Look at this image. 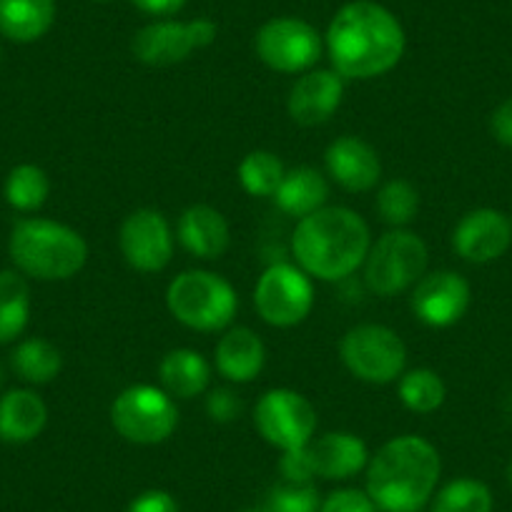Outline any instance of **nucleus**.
Here are the masks:
<instances>
[{
	"mask_svg": "<svg viewBox=\"0 0 512 512\" xmlns=\"http://www.w3.org/2000/svg\"><path fill=\"white\" fill-rule=\"evenodd\" d=\"M402 23L372 0H354L337 11L327 28V53L344 81H369L390 73L405 56Z\"/></svg>",
	"mask_w": 512,
	"mask_h": 512,
	"instance_id": "1",
	"label": "nucleus"
},
{
	"mask_svg": "<svg viewBox=\"0 0 512 512\" xmlns=\"http://www.w3.org/2000/svg\"><path fill=\"white\" fill-rule=\"evenodd\" d=\"M372 234L362 216L347 206H322L297 221L292 254L299 269L319 282H339L367 259Z\"/></svg>",
	"mask_w": 512,
	"mask_h": 512,
	"instance_id": "2",
	"label": "nucleus"
},
{
	"mask_svg": "<svg viewBox=\"0 0 512 512\" xmlns=\"http://www.w3.org/2000/svg\"><path fill=\"white\" fill-rule=\"evenodd\" d=\"M442 460L432 442L402 435L384 442L367 462V495L382 512H420L435 495Z\"/></svg>",
	"mask_w": 512,
	"mask_h": 512,
	"instance_id": "3",
	"label": "nucleus"
},
{
	"mask_svg": "<svg viewBox=\"0 0 512 512\" xmlns=\"http://www.w3.org/2000/svg\"><path fill=\"white\" fill-rule=\"evenodd\" d=\"M8 251L18 272L38 282H66L88 262V244L76 229L41 216L16 221Z\"/></svg>",
	"mask_w": 512,
	"mask_h": 512,
	"instance_id": "4",
	"label": "nucleus"
},
{
	"mask_svg": "<svg viewBox=\"0 0 512 512\" xmlns=\"http://www.w3.org/2000/svg\"><path fill=\"white\" fill-rule=\"evenodd\" d=\"M166 307L176 322L194 332H221L234 322L239 297L221 274L189 269L171 279L166 289Z\"/></svg>",
	"mask_w": 512,
	"mask_h": 512,
	"instance_id": "5",
	"label": "nucleus"
},
{
	"mask_svg": "<svg viewBox=\"0 0 512 512\" xmlns=\"http://www.w3.org/2000/svg\"><path fill=\"white\" fill-rule=\"evenodd\" d=\"M430 251L410 229H392L372 241L362 264L364 284L377 297H395L415 287L427 274Z\"/></svg>",
	"mask_w": 512,
	"mask_h": 512,
	"instance_id": "6",
	"label": "nucleus"
},
{
	"mask_svg": "<svg viewBox=\"0 0 512 512\" xmlns=\"http://www.w3.org/2000/svg\"><path fill=\"white\" fill-rule=\"evenodd\" d=\"M111 425L126 442L161 445L179 427V407L164 387L134 384L113 400Z\"/></svg>",
	"mask_w": 512,
	"mask_h": 512,
	"instance_id": "7",
	"label": "nucleus"
},
{
	"mask_svg": "<svg viewBox=\"0 0 512 512\" xmlns=\"http://www.w3.org/2000/svg\"><path fill=\"white\" fill-rule=\"evenodd\" d=\"M339 357L352 377L367 384H390L407 367V347L400 334L384 324H357L339 342Z\"/></svg>",
	"mask_w": 512,
	"mask_h": 512,
	"instance_id": "8",
	"label": "nucleus"
},
{
	"mask_svg": "<svg viewBox=\"0 0 512 512\" xmlns=\"http://www.w3.org/2000/svg\"><path fill=\"white\" fill-rule=\"evenodd\" d=\"M254 307L269 327H297L314 309L312 277L292 262L272 264L256 279Z\"/></svg>",
	"mask_w": 512,
	"mask_h": 512,
	"instance_id": "9",
	"label": "nucleus"
},
{
	"mask_svg": "<svg viewBox=\"0 0 512 512\" xmlns=\"http://www.w3.org/2000/svg\"><path fill=\"white\" fill-rule=\"evenodd\" d=\"M254 427L272 447L287 452L307 447L317 432V410L299 392L277 387L259 397L254 407Z\"/></svg>",
	"mask_w": 512,
	"mask_h": 512,
	"instance_id": "10",
	"label": "nucleus"
},
{
	"mask_svg": "<svg viewBox=\"0 0 512 512\" xmlns=\"http://www.w3.org/2000/svg\"><path fill=\"white\" fill-rule=\"evenodd\" d=\"M259 61L279 73H307L322 56V36L302 18H272L254 38Z\"/></svg>",
	"mask_w": 512,
	"mask_h": 512,
	"instance_id": "11",
	"label": "nucleus"
},
{
	"mask_svg": "<svg viewBox=\"0 0 512 512\" xmlns=\"http://www.w3.org/2000/svg\"><path fill=\"white\" fill-rule=\"evenodd\" d=\"M216 41V23L209 18H196V21H156L144 26L131 41L136 61L146 66H174L186 61L199 48L211 46Z\"/></svg>",
	"mask_w": 512,
	"mask_h": 512,
	"instance_id": "12",
	"label": "nucleus"
},
{
	"mask_svg": "<svg viewBox=\"0 0 512 512\" xmlns=\"http://www.w3.org/2000/svg\"><path fill=\"white\" fill-rule=\"evenodd\" d=\"M174 246V226L159 209H136L123 219L118 231V249L136 272L156 274L169 267Z\"/></svg>",
	"mask_w": 512,
	"mask_h": 512,
	"instance_id": "13",
	"label": "nucleus"
},
{
	"mask_svg": "<svg viewBox=\"0 0 512 512\" xmlns=\"http://www.w3.org/2000/svg\"><path fill=\"white\" fill-rule=\"evenodd\" d=\"M470 284L462 274L442 269L430 272L412 287L410 307L422 324L435 329L452 327L470 309Z\"/></svg>",
	"mask_w": 512,
	"mask_h": 512,
	"instance_id": "14",
	"label": "nucleus"
},
{
	"mask_svg": "<svg viewBox=\"0 0 512 512\" xmlns=\"http://www.w3.org/2000/svg\"><path fill=\"white\" fill-rule=\"evenodd\" d=\"M512 244V221L497 209H475L457 221L452 249L470 264H490Z\"/></svg>",
	"mask_w": 512,
	"mask_h": 512,
	"instance_id": "15",
	"label": "nucleus"
},
{
	"mask_svg": "<svg viewBox=\"0 0 512 512\" xmlns=\"http://www.w3.org/2000/svg\"><path fill=\"white\" fill-rule=\"evenodd\" d=\"M344 98V78L334 68H312L294 81L287 111L299 126H322L339 111Z\"/></svg>",
	"mask_w": 512,
	"mask_h": 512,
	"instance_id": "16",
	"label": "nucleus"
},
{
	"mask_svg": "<svg viewBox=\"0 0 512 512\" xmlns=\"http://www.w3.org/2000/svg\"><path fill=\"white\" fill-rule=\"evenodd\" d=\"M324 164H327L329 176L352 194L377 189V184L382 181V159H379L377 149L359 136L334 139L327 146Z\"/></svg>",
	"mask_w": 512,
	"mask_h": 512,
	"instance_id": "17",
	"label": "nucleus"
},
{
	"mask_svg": "<svg viewBox=\"0 0 512 512\" xmlns=\"http://www.w3.org/2000/svg\"><path fill=\"white\" fill-rule=\"evenodd\" d=\"M176 239L196 259H219L231 244L226 216L209 204H194L181 211L176 221Z\"/></svg>",
	"mask_w": 512,
	"mask_h": 512,
	"instance_id": "18",
	"label": "nucleus"
},
{
	"mask_svg": "<svg viewBox=\"0 0 512 512\" xmlns=\"http://www.w3.org/2000/svg\"><path fill=\"white\" fill-rule=\"evenodd\" d=\"M214 357L221 377L234 384H249L262 374L267 347L254 329L231 327L216 344Z\"/></svg>",
	"mask_w": 512,
	"mask_h": 512,
	"instance_id": "19",
	"label": "nucleus"
},
{
	"mask_svg": "<svg viewBox=\"0 0 512 512\" xmlns=\"http://www.w3.org/2000/svg\"><path fill=\"white\" fill-rule=\"evenodd\" d=\"M314 472L324 480H349L357 472L367 470L369 450L364 440L352 432H327L319 440L309 442Z\"/></svg>",
	"mask_w": 512,
	"mask_h": 512,
	"instance_id": "20",
	"label": "nucleus"
},
{
	"mask_svg": "<svg viewBox=\"0 0 512 512\" xmlns=\"http://www.w3.org/2000/svg\"><path fill=\"white\" fill-rule=\"evenodd\" d=\"M48 425V407L33 390H11L0 397V440L8 445L33 442Z\"/></svg>",
	"mask_w": 512,
	"mask_h": 512,
	"instance_id": "21",
	"label": "nucleus"
},
{
	"mask_svg": "<svg viewBox=\"0 0 512 512\" xmlns=\"http://www.w3.org/2000/svg\"><path fill=\"white\" fill-rule=\"evenodd\" d=\"M159 379L174 400H194L209 390L211 364L196 349H171L161 359Z\"/></svg>",
	"mask_w": 512,
	"mask_h": 512,
	"instance_id": "22",
	"label": "nucleus"
},
{
	"mask_svg": "<svg viewBox=\"0 0 512 512\" xmlns=\"http://www.w3.org/2000/svg\"><path fill=\"white\" fill-rule=\"evenodd\" d=\"M272 199L277 201L279 211L294 219H304L327 206L329 184L322 171L312 166H294V169H287Z\"/></svg>",
	"mask_w": 512,
	"mask_h": 512,
	"instance_id": "23",
	"label": "nucleus"
},
{
	"mask_svg": "<svg viewBox=\"0 0 512 512\" xmlns=\"http://www.w3.org/2000/svg\"><path fill=\"white\" fill-rule=\"evenodd\" d=\"M56 21V0H0V33L8 41L33 43Z\"/></svg>",
	"mask_w": 512,
	"mask_h": 512,
	"instance_id": "24",
	"label": "nucleus"
},
{
	"mask_svg": "<svg viewBox=\"0 0 512 512\" xmlns=\"http://www.w3.org/2000/svg\"><path fill=\"white\" fill-rule=\"evenodd\" d=\"M31 319V289L18 269L0 272V344L16 342Z\"/></svg>",
	"mask_w": 512,
	"mask_h": 512,
	"instance_id": "25",
	"label": "nucleus"
},
{
	"mask_svg": "<svg viewBox=\"0 0 512 512\" xmlns=\"http://www.w3.org/2000/svg\"><path fill=\"white\" fill-rule=\"evenodd\" d=\"M13 372L28 384H48L61 374L63 354L53 342L43 337H31L18 342L11 354Z\"/></svg>",
	"mask_w": 512,
	"mask_h": 512,
	"instance_id": "26",
	"label": "nucleus"
},
{
	"mask_svg": "<svg viewBox=\"0 0 512 512\" xmlns=\"http://www.w3.org/2000/svg\"><path fill=\"white\" fill-rule=\"evenodd\" d=\"M397 397L415 415H432L447 400L445 379L430 367H417L402 372L397 379Z\"/></svg>",
	"mask_w": 512,
	"mask_h": 512,
	"instance_id": "27",
	"label": "nucleus"
},
{
	"mask_svg": "<svg viewBox=\"0 0 512 512\" xmlns=\"http://www.w3.org/2000/svg\"><path fill=\"white\" fill-rule=\"evenodd\" d=\"M236 174H239V184L246 194L254 196V199H272L287 169L277 154L267 149H256L241 159Z\"/></svg>",
	"mask_w": 512,
	"mask_h": 512,
	"instance_id": "28",
	"label": "nucleus"
},
{
	"mask_svg": "<svg viewBox=\"0 0 512 512\" xmlns=\"http://www.w3.org/2000/svg\"><path fill=\"white\" fill-rule=\"evenodd\" d=\"M374 209L384 224H390L392 229H405L415 221L417 211H420V191L412 181L392 179L379 186Z\"/></svg>",
	"mask_w": 512,
	"mask_h": 512,
	"instance_id": "29",
	"label": "nucleus"
},
{
	"mask_svg": "<svg viewBox=\"0 0 512 512\" xmlns=\"http://www.w3.org/2000/svg\"><path fill=\"white\" fill-rule=\"evenodd\" d=\"M6 201L16 211H38L46 204L48 194H51V181L48 174L36 164H18L16 169L8 174L6 186H3Z\"/></svg>",
	"mask_w": 512,
	"mask_h": 512,
	"instance_id": "30",
	"label": "nucleus"
},
{
	"mask_svg": "<svg viewBox=\"0 0 512 512\" xmlns=\"http://www.w3.org/2000/svg\"><path fill=\"white\" fill-rule=\"evenodd\" d=\"M432 512H492V492L485 482L460 477L437 492Z\"/></svg>",
	"mask_w": 512,
	"mask_h": 512,
	"instance_id": "31",
	"label": "nucleus"
},
{
	"mask_svg": "<svg viewBox=\"0 0 512 512\" xmlns=\"http://www.w3.org/2000/svg\"><path fill=\"white\" fill-rule=\"evenodd\" d=\"M319 492L312 482L307 485H294V482H284V485L274 487L269 495L267 512H319Z\"/></svg>",
	"mask_w": 512,
	"mask_h": 512,
	"instance_id": "32",
	"label": "nucleus"
},
{
	"mask_svg": "<svg viewBox=\"0 0 512 512\" xmlns=\"http://www.w3.org/2000/svg\"><path fill=\"white\" fill-rule=\"evenodd\" d=\"M279 472H282L284 482H294V485H307L317 477L312 462V452L307 447H297V450L282 452V460H279Z\"/></svg>",
	"mask_w": 512,
	"mask_h": 512,
	"instance_id": "33",
	"label": "nucleus"
},
{
	"mask_svg": "<svg viewBox=\"0 0 512 512\" xmlns=\"http://www.w3.org/2000/svg\"><path fill=\"white\" fill-rule=\"evenodd\" d=\"M319 512H379L372 497L362 490H337L319 505Z\"/></svg>",
	"mask_w": 512,
	"mask_h": 512,
	"instance_id": "34",
	"label": "nucleus"
},
{
	"mask_svg": "<svg viewBox=\"0 0 512 512\" xmlns=\"http://www.w3.org/2000/svg\"><path fill=\"white\" fill-rule=\"evenodd\" d=\"M206 412L214 422L226 425V422L239 420L241 415V400L236 397V392H231L229 387H216L206 397Z\"/></svg>",
	"mask_w": 512,
	"mask_h": 512,
	"instance_id": "35",
	"label": "nucleus"
},
{
	"mask_svg": "<svg viewBox=\"0 0 512 512\" xmlns=\"http://www.w3.org/2000/svg\"><path fill=\"white\" fill-rule=\"evenodd\" d=\"M126 512H181L174 497L164 490H146L136 497Z\"/></svg>",
	"mask_w": 512,
	"mask_h": 512,
	"instance_id": "36",
	"label": "nucleus"
},
{
	"mask_svg": "<svg viewBox=\"0 0 512 512\" xmlns=\"http://www.w3.org/2000/svg\"><path fill=\"white\" fill-rule=\"evenodd\" d=\"M490 128H492V136L500 141L502 146L512 149V98L502 101L500 106L495 108L490 118Z\"/></svg>",
	"mask_w": 512,
	"mask_h": 512,
	"instance_id": "37",
	"label": "nucleus"
},
{
	"mask_svg": "<svg viewBox=\"0 0 512 512\" xmlns=\"http://www.w3.org/2000/svg\"><path fill=\"white\" fill-rule=\"evenodd\" d=\"M131 3L149 16H174L186 6V0H131Z\"/></svg>",
	"mask_w": 512,
	"mask_h": 512,
	"instance_id": "38",
	"label": "nucleus"
},
{
	"mask_svg": "<svg viewBox=\"0 0 512 512\" xmlns=\"http://www.w3.org/2000/svg\"><path fill=\"white\" fill-rule=\"evenodd\" d=\"M507 477H510V485H512V465H510V470H507Z\"/></svg>",
	"mask_w": 512,
	"mask_h": 512,
	"instance_id": "39",
	"label": "nucleus"
},
{
	"mask_svg": "<svg viewBox=\"0 0 512 512\" xmlns=\"http://www.w3.org/2000/svg\"><path fill=\"white\" fill-rule=\"evenodd\" d=\"M0 387H3V369H0Z\"/></svg>",
	"mask_w": 512,
	"mask_h": 512,
	"instance_id": "40",
	"label": "nucleus"
},
{
	"mask_svg": "<svg viewBox=\"0 0 512 512\" xmlns=\"http://www.w3.org/2000/svg\"><path fill=\"white\" fill-rule=\"evenodd\" d=\"M244 512H267V510H244Z\"/></svg>",
	"mask_w": 512,
	"mask_h": 512,
	"instance_id": "41",
	"label": "nucleus"
},
{
	"mask_svg": "<svg viewBox=\"0 0 512 512\" xmlns=\"http://www.w3.org/2000/svg\"><path fill=\"white\" fill-rule=\"evenodd\" d=\"M98 3H108V0H98Z\"/></svg>",
	"mask_w": 512,
	"mask_h": 512,
	"instance_id": "42",
	"label": "nucleus"
}]
</instances>
